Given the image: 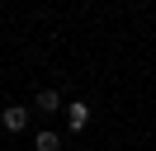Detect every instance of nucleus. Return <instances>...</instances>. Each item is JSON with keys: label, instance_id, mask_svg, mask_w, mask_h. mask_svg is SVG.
<instances>
[{"label": "nucleus", "instance_id": "1", "mask_svg": "<svg viewBox=\"0 0 156 151\" xmlns=\"http://www.w3.org/2000/svg\"><path fill=\"white\" fill-rule=\"evenodd\" d=\"M85 123H90V104H85V99H71V104H66V128L80 132Z\"/></svg>", "mask_w": 156, "mask_h": 151}, {"label": "nucleus", "instance_id": "2", "mask_svg": "<svg viewBox=\"0 0 156 151\" xmlns=\"http://www.w3.org/2000/svg\"><path fill=\"white\" fill-rule=\"evenodd\" d=\"M0 123H5L10 132H24V128H29V109H24V104H10V109L0 113Z\"/></svg>", "mask_w": 156, "mask_h": 151}, {"label": "nucleus", "instance_id": "3", "mask_svg": "<svg viewBox=\"0 0 156 151\" xmlns=\"http://www.w3.org/2000/svg\"><path fill=\"white\" fill-rule=\"evenodd\" d=\"M33 109H38V113H57L62 109V94L57 90H38V94H33Z\"/></svg>", "mask_w": 156, "mask_h": 151}, {"label": "nucleus", "instance_id": "4", "mask_svg": "<svg viewBox=\"0 0 156 151\" xmlns=\"http://www.w3.org/2000/svg\"><path fill=\"white\" fill-rule=\"evenodd\" d=\"M33 146H38V151H62V137H57V132H38Z\"/></svg>", "mask_w": 156, "mask_h": 151}]
</instances>
